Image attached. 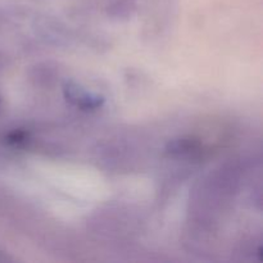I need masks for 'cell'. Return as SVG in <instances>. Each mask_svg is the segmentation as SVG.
<instances>
[{
    "instance_id": "6da1fadb",
    "label": "cell",
    "mask_w": 263,
    "mask_h": 263,
    "mask_svg": "<svg viewBox=\"0 0 263 263\" xmlns=\"http://www.w3.org/2000/svg\"><path fill=\"white\" fill-rule=\"evenodd\" d=\"M64 97L74 107L82 110H95L99 109L104 103V98L102 95L94 94L89 91L81 85L74 82H67L63 89Z\"/></svg>"
},
{
    "instance_id": "7a4b0ae2",
    "label": "cell",
    "mask_w": 263,
    "mask_h": 263,
    "mask_svg": "<svg viewBox=\"0 0 263 263\" xmlns=\"http://www.w3.org/2000/svg\"><path fill=\"white\" fill-rule=\"evenodd\" d=\"M0 259H2V257H0Z\"/></svg>"
}]
</instances>
